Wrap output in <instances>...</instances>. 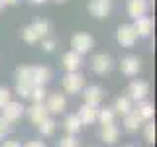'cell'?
Segmentation results:
<instances>
[{"mask_svg":"<svg viewBox=\"0 0 157 147\" xmlns=\"http://www.w3.org/2000/svg\"><path fill=\"white\" fill-rule=\"evenodd\" d=\"M45 36H49V22H45V20H37L24 29V41L26 43H39Z\"/></svg>","mask_w":157,"mask_h":147,"instance_id":"6da1fadb","label":"cell"},{"mask_svg":"<svg viewBox=\"0 0 157 147\" xmlns=\"http://www.w3.org/2000/svg\"><path fill=\"white\" fill-rule=\"evenodd\" d=\"M71 51H75L77 55H86V53H90V49L94 47V39H92L88 33H75V36L71 37Z\"/></svg>","mask_w":157,"mask_h":147,"instance_id":"7a4b0ae2","label":"cell"},{"mask_svg":"<svg viewBox=\"0 0 157 147\" xmlns=\"http://www.w3.org/2000/svg\"><path fill=\"white\" fill-rule=\"evenodd\" d=\"M63 88H65L67 94H78V92L85 88V77L78 71L67 73V75L63 77Z\"/></svg>","mask_w":157,"mask_h":147,"instance_id":"3957f363","label":"cell"},{"mask_svg":"<svg viewBox=\"0 0 157 147\" xmlns=\"http://www.w3.org/2000/svg\"><path fill=\"white\" fill-rule=\"evenodd\" d=\"M137 39H140V37H137L134 26L124 24V26L118 28V43H120V45H124V47H134Z\"/></svg>","mask_w":157,"mask_h":147,"instance_id":"277c9868","label":"cell"},{"mask_svg":"<svg viewBox=\"0 0 157 147\" xmlns=\"http://www.w3.org/2000/svg\"><path fill=\"white\" fill-rule=\"evenodd\" d=\"M43 104H45L49 114H63L65 108H67V98L57 92V94H49L45 100H43Z\"/></svg>","mask_w":157,"mask_h":147,"instance_id":"5b68a950","label":"cell"},{"mask_svg":"<svg viewBox=\"0 0 157 147\" xmlns=\"http://www.w3.org/2000/svg\"><path fill=\"white\" fill-rule=\"evenodd\" d=\"M24 112H26V108L20 104V102H12V100H10L8 104L2 108V118L8 122V124H14V122H18L20 118L24 116Z\"/></svg>","mask_w":157,"mask_h":147,"instance_id":"8992f818","label":"cell"},{"mask_svg":"<svg viewBox=\"0 0 157 147\" xmlns=\"http://www.w3.org/2000/svg\"><path fill=\"white\" fill-rule=\"evenodd\" d=\"M112 10V2L110 0H90L88 2V12H90V16L94 18H106L108 14H110Z\"/></svg>","mask_w":157,"mask_h":147,"instance_id":"52a82bcc","label":"cell"},{"mask_svg":"<svg viewBox=\"0 0 157 147\" xmlns=\"http://www.w3.org/2000/svg\"><path fill=\"white\" fill-rule=\"evenodd\" d=\"M90 69L96 73V75H106L112 69V59L106 55V53H98V55L92 57L90 61Z\"/></svg>","mask_w":157,"mask_h":147,"instance_id":"ba28073f","label":"cell"},{"mask_svg":"<svg viewBox=\"0 0 157 147\" xmlns=\"http://www.w3.org/2000/svg\"><path fill=\"white\" fill-rule=\"evenodd\" d=\"M120 71L124 73L126 77H136L137 73L141 71V63H140V59L134 57V55H126V57L120 61Z\"/></svg>","mask_w":157,"mask_h":147,"instance_id":"9c48e42d","label":"cell"},{"mask_svg":"<svg viewBox=\"0 0 157 147\" xmlns=\"http://www.w3.org/2000/svg\"><path fill=\"white\" fill-rule=\"evenodd\" d=\"M96 114H98V108L96 106H90V104H82L77 112V118L81 122V126H90L96 122Z\"/></svg>","mask_w":157,"mask_h":147,"instance_id":"30bf717a","label":"cell"},{"mask_svg":"<svg viewBox=\"0 0 157 147\" xmlns=\"http://www.w3.org/2000/svg\"><path fill=\"white\" fill-rule=\"evenodd\" d=\"M147 92H149V85L144 81H134L130 86H128V98L130 100H145V96H147Z\"/></svg>","mask_w":157,"mask_h":147,"instance_id":"8fae6325","label":"cell"},{"mask_svg":"<svg viewBox=\"0 0 157 147\" xmlns=\"http://www.w3.org/2000/svg\"><path fill=\"white\" fill-rule=\"evenodd\" d=\"M132 26H134L137 37H147L153 32V20L149 16H140V18H136V22L132 24Z\"/></svg>","mask_w":157,"mask_h":147,"instance_id":"7c38bea8","label":"cell"},{"mask_svg":"<svg viewBox=\"0 0 157 147\" xmlns=\"http://www.w3.org/2000/svg\"><path fill=\"white\" fill-rule=\"evenodd\" d=\"M47 116H49V112H47V108H45L43 102H33V104L28 108V118H29V122H33L36 126L39 122H43Z\"/></svg>","mask_w":157,"mask_h":147,"instance_id":"4fadbf2b","label":"cell"},{"mask_svg":"<svg viewBox=\"0 0 157 147\" xmlns=\"http://www.w3.org/2000/svg\"><path fill=\"white\" fill-rule=\"evenodd\" d=\"M82 96H85V104H90V106H96L102 102L104 98V92H102L100 86H86L82 88Z\"/></svg>","mask_w":157,"mask_h":147,"instance_id":"5bb4252c","label":"cell"},{"mask_svg":"<svg viewBox=\"0 0 157 147\" xmlns=\"http://www.w3.org/2000/svg\"><path fill=\"white\" fill-rule=\"evenodd\" d=\"M147 10H149L147 0H128V14L134 20L140 18V16H145Z\"/></svg>","mask_w":157,"mask_h":147,"instance_id":"9a60e30c","label":"cell"},{"mask_svg":"<svg viewBox=\"0 0 157 147\" xmlns=\"http://www.w3.org/2000/svg\"><path fill=\"white\" fill-rule=\"evenodd\" d=\"M118 137H120V130H118V126H114V124L100 126V139L104 141V143L112 145V143L118 141Z\"/></svg>","mask_w":157,"mask_h":147,"instance_id":"2e32d148","label":"cell"},{"mask_svg":"<svg viewBox=\"0 0 157 147\" xmlns=\"http://www.w3.org/2000/svg\"><path fill=\"white\" fill-rule=\"evenodd\" d=\"M81 67V55H77L75 51H69L63 55V69L67 73H75Z\"/></svg>","mask_w":157,"mask_h":147,"instance_id":"e0dca14e","label":"cell"},{"mask_svg":"<svg viewBox=\"0 0 157 147\" xmlns=\"http://www.w3.org/2000/svg\"><path fill=\"white\" fill-rule=\"evenodd\" d=\"M134 112L141 118V122H149L153 118V104L147 100H140V104H137V108Z\"/></svg>","mask_w":157,"mask_h":147,"instance_id":"ac0fdd59","label":"cell"},{"mask_svg":"<svg viewBox=\"0 0 157 147\" xmlns=\"http://www.w3.org/2000/svg\"><path fill=\"white\" fill-rule=\"evenodd\" d=\"M51 81V71L47 67H33V85L45 86Z\"/></svg>","mask_w":157,"mask_h":147,"instance_id":"d6986e66","label":"cell"},{"mask_svg":"<svg viewBox=\"0 0 157 147\" xmlns=\"http://www.w3.org/2000/svg\"><path fill=\"white\" fill-rule=\"evenodd\" d=\"M16 82L33 85V67H20L16 71Z\"/></svg>","mask_w":157,"mask_h":147,"instance_id":"ffe728a7","label":"cell"},{"mask_svg":"<svg viewBox=\"0 0 157 147\" xmlns=\"http://www.w3.org/2000/svg\"><path fill=\"white\" fill-rule=\"evenodd\" d=\"M112 110H114V114L126 116L128 112L134 110V108H132V100H130L128 96H120V98L116 100V104H114V108H112Z\"/></svg>","mask_w":157,"mask_h":147,"instance_id":"44dd1931","label":"cell"},{"mask_svg":"<svg viewBox=\"0 0 157 147\" xmlns=\"http://www.w3.org/2000/svg\"><path fill=\"white\" fill-rule=\"evenodd\" d=\"M124 126H126L128 131H136L137 127L141 126V118L137 116L134 110H132V112H128V114L124 116Z\"/></svg>","mask_w":157,"mask_h":147,"instance_id":"7402d4cb","label":"cell"},{"mask_svg":"<svg viewBox=\"0 0 157 147\" xmlns=\"http://www.w3.org/2000/svg\"><path fill=\"white\" fill-rule=\"evenodd\" d=\"M114 110L112 108H102L98 110L96 114V122H100V126H106V124H114Z\"/></svg>","mask_w":157,"mask_h":147,"instance_id":"603a6c76","label":"cell"},{"mask_svg":"<svg viewBox=\"0 0 157 147\" xmlns=\"http://www.w3.org/2000/svg\"><path fill=\"white\" fill-rule=\"evenodd\" d=\"M39 134H41V135H53V134H55V127H57V124H55V120H51V118H45V120H43V122H39Z\"/></svg>","mask_w":157,"mask_h":147,"instance_id":"cb8c5ba5","label":"cell"},{"mask_svg":"<svg viewBox=\"0 0 157 147\" xmlns=\"http://www.w3.org/2000/svg\"><path fill=\"white\" fill-rule=\"evenodd\" d=\"M45 98H47L45 86H41V85H33L32 86V92H29V100L32 102H43Z\"/></svg>","mask_w":157,"mask_h":147,"instance_id":"d4e9b609","label":"cell"},{"mask_svg":"<svg viewBox=\"0 0 157 147\" xmlns=\"http://www.w3.org/2000/svg\"><path fill=\"white\" fill-rule=\"evenodd\" d=\"M65 130H67V134H71V135H75L77 131L81 130V122H78V118L75 114L65 118Z\"/></svg>","mask_w":157,"mask_h":147,"instance_id":"484cf974","label":"cell"},{"mask_svg":"<svg viewBox=\"0 0 157 147\" xmlns=\"http://www.w3.org/2000/svg\"><path fill=\"white\" fill-rule=\"evenodd\" d=\"M144 135H145L147 143H153L155 141V126H153V122H147L144 126Z\"/></svg>","mask_w":157,"mask_h":147,"instance_id":"4316f807","label":"cell"},{"mask_svg":"<svg viewBox=\"0 0 157 147\" xmlns=\"http://www.w3.org/2000/svg\"><path fill=\"white\" fill-rule=\"evenodd\" d=\"M32 86L33 85H22V82H16V94L20 98H29V92H32Z\"/></svg>","mask_w":157,"mask_h":147,"instance_id":"83f0119b","label":"cell"},{"mask_svg":"<svg viewBox=\"0 0 157 147\" xmlns=\"http://www.w3.org/2000/svg\"><path fill=\"white\" fill-rule=\"evenodd\" d=\"M39 43H41V49H43V51H47V53H49V51H53V49L57 47V41H55L53 37H49V36H45Z\"/></svg>","mask_w":157,"mask_h":147,"instance_id":"f1b7e54d","label":"cell"},{"mask_svg":"<svg viewBox=\"0 0 157 147\" xmlns=\"http://www.w3.org/2000/svg\"><path fill=\"white\" fill-rule=\"evenodd\" d=\"M59 147H78V141L75 139V135H65L59 139Z\"/></svg>","mask_w":157,"mask_h":147,"instance_id":"f546056e","label":"cell"},{"mask_svg":"<svg viewBox=\"0 0 157 147\" xmlns=\"http://www.w3.org/2000/svg\"><path fill=\"white\" fill-rule=\"evenodd\" d=\"M10 100H12V92H10L8 88L0 86V108H4Z\"/></svg>","mask_w":157,"mask_h":147,"instance_id":"4dcf8cb0","label":"cell"},{"mask_svg":"<svg viewBox=\"0 0 157 147\" xmlns=\"http://www.w3.org/2000/svg\"><path fill=\"white\" fill-rule=\"evenodd\" d=\"M10 130H12V124H8V122L0 116V139H4V137L10 134Z\"/></svg>","mask_w":157,"mask_h":147,"instance_id":"1f68e13d","label":"cell"},{"mask_svg":"<svg viewBox=\"0 0 157 147\" xmlns=\"http://www.w3.org/2000/svg\"><path fill=\"white\" fill-rule=\"evenodd\" d=\"M22 147H45V143H43V141L33 139V141H28V143H26V145H22Z\"/></svg>","mask_w":157,"mask_h":147,"instance_id":"d6a6232c","label":"cell"},{"mask_svg":"<svg viewBox=\"0 0 157 147\" xmlns=\"http://www.w3.org/2000/svg\"><path fill=\"white\" fill-rule=\"evenodd\" d=\"M0 147H22V143H20V141H14V139H8V141H4Z\"/></svg>","mask_w":157,"mask_h":147,"instance_id":"836d02e7","label":"cell"},{"mask_svg":"<svg viewBox=\"0 0 157 147\" xmlns=\"http://www.w3.org/2000/svg\"><path fill=\"white\" fill-rule=\"evenodd\" d=\"M16 2H18V0H2V4H4V6H14Z\"/></svg>","mask_w":157,"mask_h":147,"instance_id":"e575fe53","label":"cell"},{"mask_svg":"<svg viewBox=\"0 0 157 147\" xmlns=\"http://www.w3.org/2000/svg\"><path fill=\"white\" fill-rule=\"evenodd\" d=\"M33 4H43V2H47V0H32Z\"/></svg>","mask_w":157,"mask_h":147,"instance_id":"d590c367","label":"cell"},{"mask_svg":"<svg viewBox=\"0 0 157 147\" xmlns=\"http://www.w3.org/2000/svg\"><path fill=\"white\" fill-rule=\"evenodd\" d=\"M4 8V4H2V0H0V10H2Z\"/></svg>","mask_w":157,"mask_h":147,"instance_id":"8d00e7d4","label":"cell"},{"mask_svg":"<svg viewBox=\"0 0 157 147\" xmlns=\"http://www.w3.org/2000/svg\"><path fill=\"white\" fill-rule=\"evenodd\" d=\"M55 2H65V0H55Z\"/></svg>","mask_w":157,"mask_h":147,"instance_id":"74e56055","label":"cell"},{"mask_svg":"<svg viewBox=\"0 0 157 147\" xmlns=\"http://www.w3.org/2000/svg\"><path fill=\"white\" fill-rule=\"evenodd\" d=\"M128 147H132V145H128Z\"/></svg>","mask_w":157,"mask_h":147,"instance_id":"f35d334b","label":"cell"}]
</instances>
